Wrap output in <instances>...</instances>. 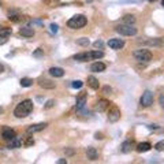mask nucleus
Here are the masks:
<instances>
[{"instance_id":"1","label":"nucleus","mask_w":164,"mask_h":164,"mask_svg":"<svg viewBox=\"0 0 164 164\" xmlns=\"http://www.w3.org/2000/svg\"><path fill=\"white\" fill-rule=\"evenodd\" d=\"M32 111H33V101L27 98V100L20 101L19 104L16 105L15 109H14V115H15L16 118H25V116H27Z\"/></svg>"},{"instance_id":"2","label":"nucleus","mask_w":164,"mask_h":164,"mask_svg":"<svg viewBox=\"0 0 164 164\" xmlns=\"http://www.w3.org/2000/svg\"><path fill=\"white\" fill-rule=\"evenodd\" d=\"M104 56V52L101 49L90 51V52H81L74 55V60L77 62H88V60H98Z\"/></svg>"},{"instance_id":"3","label":"nucleus","mask_w":164,"mask_h":164,"mask_svg":"<svg viewBox=\"0 0 164 164\" xmlns=\"http://www.w3.org/2000/svg\"><path fill=\"white\" fill-rule=\"evenodd\" d=\"M86 23H88V18L85 15H75L67 20V26L73 30L82 29V27H85Z\"/></svg>"},{"instance_id":"4","label":"nucleus","mask_w":164,"mask_h":164,"mask_svg":"<svg viewBox=\"0 0 164 164\" xmlns=\"http://www.w3.org/2000/svg\"><path fill=\"white\" fill-rule=\"evenodd\" d=\"M133 56H134V59L137 62H139V63H148V62L152 60V52L148 49H137V51H134Z\"/></svg>"},{"instance_id":"5","label":"nucleus","mask_w":164,"mask_h":164,"mask_svg":"<svg viewBox=\"0 0 164 164\" xmlns=\"http://www.w3.org/2000/svg\"><path fill=\"white\" fill-rule=\"evenodd\" d=\"M115 32L122 34V36H135L137 34V27H134L133 25L122 23V25H118L115 27Z\"/></svg>"},{"instance_id":"6","label":"nucleus","mask_w":164,"mask_h":164,"mask_svg":"<svg viewBox=\"0 0 164 164\" xmlns=\"http://www.w3.org/2000/svg\"><path fill=\"white\" fill-rule=\"evenodd\" d=\"M139 104H141V107L144 108H148L150 105L153 104V93L150 90H145L141 96V98H139Z\"/></svg>"},{"instance_id":"7","label":"nucleus","mask_w":164,"mask_h":164,"mask_svg":"<svg viewBox=\"0 0 164 164\" xmlns=\"http://www.w3.org/2000/svg\"><path fill=\"white\" fill-rule=\"evenodd\" d=\"M121 119V109H119L116 105H111L108 111V121L111 123H116Z\"/></svg>"},{"instance_id":"8","label":"nucleus","mask_w":164,"mask_h":164,"mask_svg":"<svg viewBox=\"0 0 164 164\" xmlns=\"http://www.w3.org/2000/svg\"><path fill=\"white\" fill-rule=\"evenodd\" d=\"M2 137H3V139H6V141H11L12 138H15L16 137V133H15V130H12L10 127H3Z\"/></svg>"},{"instance_id":"9","label":"nucleus","mask_w":164,"mask_h":164,"mask_svg":"<svg viewBox=\"0 0 164 164\" xmlns=\"http://www.w3.org/2000/svg\"><path fill=\"white\" fill-rule=\"evenodd\" d=\"M108 47L111 48V49H115V51L122 49V48L125 47V41L121 40V39H111L108 41Z\"/></svg>"},{"instance_id":"10","label":"nucleus","mask_w":164,"mask_h":164,"mask_svg":"<svg viewBox=\"0 0 164 164\" xmlns=\"http://www.w3.org/2000/svg\"><path fill=\"white\" fill-rule=\"evenodd\" d=\"M133 149H135V144L133 139H127V141H125L121 145V150L123 153H130Z\"/></svg>"},{"instance_id":"11","label":"nucleus","mask_w":164,"mask_h":164,"mask_svg":"<svg viewBox=\"0 0 164 164\" xmlns=\"http://www.w3.org/2000/svg\"><path fill=\"white\" fill-rule=\"evenodd\" d=\"M85 104H86V93L82 92V93L77 97V105H75V108H77L78 111H81V109L85 107Z\"/></svg>"},{"instance_id":"12","label":"nucleus","mask_w":164,"mask_h":164,"mask_svg":"<svg viewBox=\"0 0 164 164\" xmlns=\"http://www.w3.org/2000/svg\"><path fill=\"white\" fill-rule=\"evenodd\" d=\"M47 123H37V125H33V126H30V127H27V133L29 134H34V133H37V131H41V130H44L47 127Z\"/></svg>"},{"instance_id":"13","label":"nucleus","mask_w":164,"mask_h":164,"mask_svg":"<svg viewBox=\"0 0 164 164\" xmlns=\"http://www.w3.org/2000/svg\"><path fill=\"white\" fill-rule=\"evenodd\" d=\"M90 71H93V73H102V71H105V64L102 62H94L90 66Z\"/></svg>"},{"instance_id":"14","label":"nucleus","mask_w":164,"mask_h":164,"mask_svg":"<svg viewBox=\"0 0 164 164\" xmlns=\"http://www.w3.org/2000/svg\"><path fill=\"white\" fill-rule=\"evenodd\" d=\"M109 102L108 100H105V98H100V100L97 101V105H96V109H97L98 112H102V111H105L108 107H109Z\"/></svg>"},{"instance_id":"15","label":"nucleus","mask_w":164,"mask_h":164,"mask_svg":"<svg viewBox=\"0 0 164 164\" xmlns=\"http://www.w3.org/2000/svg\"><path fill=\"white\" fill-rule=\"evenodd\" d=\"M49 74L55 78H62L64 75V70L62 67H51L49 68Z\"/></svg>"},{"instance_id":"16","label":"nucleus","mask_w":164,"mask_h":164,"mask_svg":"<svg viewBox=\"0 0 164 164\" xmlns=\"http://www.w3.org/2000/svg\"><path fill=\"white\" fill-rule=\"evenodd\" d=\"M86 156H88L89 160H97V157H98L97 149L93 148V146H89V148H86Z\"/></svg>"},{"instance_id":"17","label":"nucleus","mask_w":164,"mask_h":164,"mask_svg":"<svg viewBox=\"0 0 164 164\" xmlns=\"http://www.w3.org/2000/svg\"><path fill=\"white\" fill-rule=\"evenodd\" d=\"M88 85L93 89V90H97V89L100 88V82H98V80L96 77H93V75L88 77Z\"/></svg>"},{"instance_id":"18","label":"nucleus","mask_w":164,"mask_h":164,"mask_svg":"<svg viewBox=\"0 0 164 164\" xmlns=\"http://www.w3.org/2000/svg\"><path fill=\"white\" fill-rule=\"evenodd\" d=\"M150 148H152V145H150L149 142H141L135 146V150L139 153H145V152H148V150H150Z\"/></svg>"},{"instance_id":"19","label":"nucleus","mask_w":164,"mask_h":164,"mask_svg":"<svg viewBox=\"0 0 164 164\" xmlns=\"http://www.w3.org/2000/svg\"><path fill=\"white\" fill-rule=\"evenodd\" d=\"M19 34L22 37H33L34 36V30L32 29V27H20L19 29Z\"/></svg>"},{"instance_id":"20","label":"nucleus","mask_w":164,"mask_h":164,"mask_svg":"<svg viewBox=\"0 0 164 164\" xmlns=\"http://www.w3.org/2000/svg\"><path fill=\"white\" fill-rule=\"evenodd\" d=\"M20 146H22V141H20L18 137H15V138H12L11 141H10V144H8V146H7V148L16 149V148H20Z\"/></svg>"},{"instance_id":"21","label":"nucleus","mask_w":164,"mask_h":164,"mask_svg":"<svg viewBox=\"0 0 164 164\" xmlns=\"http://www.w3.org/2000/svg\"><path fill=\"white\" fill-rule=\"evenodd\" d=\"M39 85L41 88H44V89H53L56 85H55V82L52 81H49V80H41L39 82Z\"/></svg>"},{"instance_id":"22","label":"nucleus","mask_w":164,"mask_h":164,"mask_svg":"<svg viewBox=\"0 0 164 164\" xmlns=\"http://www.w3.org/2000/svg\"><path fill=\"white\" fill-rule=\"evenodd\" d=\"M123 23H126V25H134L135 23V16L131 15V14H126V15L123 16Z\"/></svg>"},{"instance_id":"23","label":"nucleus","mask_w":164,"mask_h":164,"mask_svg":"<svg viewBox=\"0 0 164 164\" xmlns=\"http://www.w3.org/2000/svg\"><path fill=\"white\" fill-rule=\"evenodd\" d=\"M20 86H22V88L33 86V80H32V78H22V80H20Z\"/></svg>"},{"instance_id":"24","label":"nucleus","mask_w":164,"mask_h":164,"mask_svg":"<svg viewBox=\"0 0 164 164\" xmlns=\"http://www.w3.org/2000/svg\"><path fill=\"white\" fill-rule=\"evenodd\" d=\"M148 45H153V47H160V45H163V41L162 39H153V40H148V41H145Z\"/></svg>"},{"instance_id":"25","label":"nucleus","mask_w":164,"mask_h":164,"mask_svg":"<svg viewBox=\"0 0 164 164\" xmlns=\"http://www.w3.org/2000/svg\"><path fill=\"white\" fill-rule=\"evenodd\" d=\"M11 33H12L11 27H0V36H3V37H8Z\"/></svg>"},{"instance_id":"26","label":"nucleus","mask_w":164,"mask_h":164,"mask_svg":"<svg viewBox=\"0 0 164 164\" xmlns=\"http://www.w3.org/2000/svg\"><path fill=\"white\" fill-rule=\"evenodd\" d=\"M77 44L81 47H88L89 44H90V41H89V39H86V37H82V39L77 40Z\"/></svg>"},{"instance_id":"27","label":"nucleus","mask_w":164,"mask_h":164,"mask_svg":"<svg viewBox=\"0 0 164 164\" xmlns=\"http://www.w3.org/2000/svg\"><path fill=\"white\" fill-rule=\"evenodd\" d=\"M71 86H73L74 89H81L82 86H84V82L77 80V81H73V84H71Z\"/></svg>"},{"instance_id":"28","label":"nucleus","mask_w":164,"mask_h":164,"mask_svg":"<svg viewBox=\"0 0 164 164\" xmlns=\"http://www.w3.org/2000/svg\"><path fill=\"white\" fill-rule=\"evenodd\" d=\"M93 47L96 48V49H102V48H104V43H102L101 40H97V41H94L93 43Z\"/></svg>"},{"instance_id":"29","label":"nucleus","mask_w":164,"mask_h":164,"mask_svg":"<svg viewBox=\"0 0 164 164\" xmlns=\"http://www.w3.org/2000/svg\"><path fill=\"white\" fill-rule=\"evenodd\" d=\"M155 149L157 150V152H163L164 150V141H159L155 145Z\"/></svg>"},{"instance_id":"30","label":"nucleus","mask_w":164,"mask_h":164,"mask_svg":"<svg viewBox=\"0 0 164 164\" xmlns=\"http://www.w3.org/2000/svg\"><path fill=\"white\" fill-rule=\"evenodd\" d=\"M34 144V138L33 137H26V139H25V142H23V145L25 146H32Z\"/></svg>"},{"instance_id":"31","label":"nucleus","mask_w":164,"mask_h":164,"mask_svg":"<svg viewBox=\"0 0 164 164\" xmlns=\"http://www.w3.org/2000/svg\"><path fill=\"white\" fill-rule=\"evenodd\" d=\"M53 105H55V100H48L47 104L44 105V109H49V108H52Z\"/></svg>"},{"instance_id":"32","label":"nucleus","mask_w":164,"mask_h":164,"mask_svg":"<svg viewBox=\"0 0 164 164\" xmlns=\"http://www.w3.org/2000/svg\"><path fill=\"white\" fill-rule=\"evenodd\" d=\"M64 153H66L67 156H73L74 153H75V150L74 149H70V148H66V149H64Z\"/></svg>"},{"instance_id":"33","label":"nucleus","mask_w":164,"mask_h":164,"mask_svg":"<svg viewBox=\"0 0 164 164\" xmlns=\"http://www.w3.org/2000/svg\"><path fill=\"white\" fill-rule=\"evenodd\" d=\"M49 27H51V33H57V25L52 23V25H51Z\"/></svg>"},{"instance_id":"34","label":"nucleus","mask_w":164,"mask_h":164,"mask_svg":"<svg viewBox=\"0 0 164 164\" xmlns=\"http://www.w3.org/2000/svg\"><path fill=\"white\" fill-rule=\"evenodd\" d=\"M102 92H104L105 94H108V93H111V92H112V89L109 86H104V88H102Z\"/></svg>"},{"instance_id":"35","label":"nucleus","mask_w":164,"mask_h":164,"mask_svg":"<svg viewBox=\"0 0 164 164\" xmlns=\"http://www.w3.org/2000/svg\"><path fill=\"white\" fill-rule=\"evenodd\" d=\"M7 40H8V37H3V36H0V45L6 44V43H7Z\"/></svg>"},{"instance_id":"36","label":"nucleus","mask_w":164,"mask_h":164,"mask_svg":"<svg viewBox=\"0 0 164 164\" xmlns=\"http://www.w3.org/2000/svg\"><path fill=\"white\" fill-rule=\"evenodd\" d=\"M41 55H43V49H41V48H39V49H37L36 52L33 53V56H41Z\"/></svg>"},{"instance_id":"37","label":"nucleus","mask_w":164,"mask_h":164,"mask_svg":"<svg viewBox=\"0 0 164 164\" xmlns=\"http://www.w3.org/2000/svg\"><path fill=\"white\" fill-rule=\"evenodd\" d=\"M94 137H96V139H102V138H104L101 133H96V134H94Z\"/></svg>"},{"instance_id":"38","label":"nucleus","mask_w":164,"mask_h":164,"mask_svg":"<svg viewBox=\"0 0 164 164\" xmlns=\"http://www.w3.org/2000/svg\"><path fill=\"white\" fill-rule=\"evenodd\" d=\"M148 127H149L150 130H152V129H153V130H157V129H159V126H156V125H150V126H148Z\"/></svg>"},{"instance_id":"39","label":"nucleus","mask_w":164,"mask_h":164,"mask_svg":"<svg viewBox=\"0 0 164 164\" xmlns=\"http://www.w3.org/2000/svg\"><path fill=\"white\" fill-rule=\"evenodd\" d=\"M57 163H59V164H64V163H67V160L66 159H60V160H57Z\"/></svg>"},{"instance_id":"40","label":"nucleus","mask_w":164,"mask_h":164,"mask_svg":"<svg viewBox=\"0 0 164 164\" xmlns=\"http://www.w3.org/2000/svg\"><path fill=\"white\" fill-rule=\"evenodd\" d=\"M3 71H4V66H3V64H2V63H0V74H2V73H3Z\"/></svg>"},{"instance_id":"41","label":"nucleus","mask_w":164,"mask_h":164,"mask_svg":"<svg viewBox=\"0 0 164 164\" xmlns=\"http://www.w3.org/2000/svg\"><path fill=\"white\" fill-rule=\"evenodd\" d=\"M160 102H162V107H164V97H163V96L160 97Z\"/></svg>"},{"instance_id":"42","label":"nucleus","mask_w":164,"mask_h":164,"mask_svg":"<svg viewBox=\"0 0 164 164\" xmlns=\"http://www.w3.org/2000/svg\"><path fill=\"white\" fill-rule=\"evenodd\" d=\"M162 4H163V6H164V0H162Z\"/></svg>"}]
</instances>
